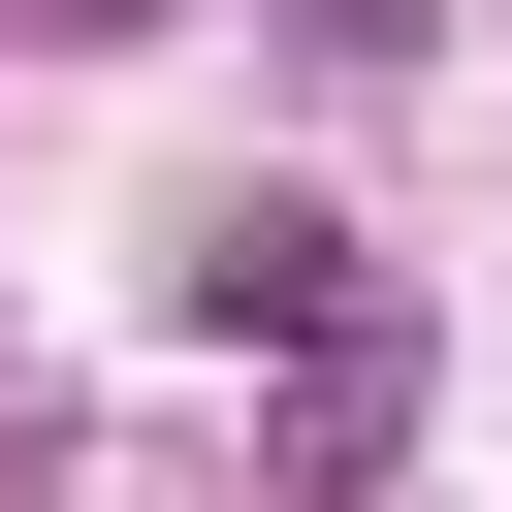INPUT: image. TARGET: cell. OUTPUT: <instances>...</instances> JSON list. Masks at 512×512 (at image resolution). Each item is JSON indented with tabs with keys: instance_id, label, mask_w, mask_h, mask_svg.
Returning a JSON list of instances; mask_svg holds the SVG:
<instances>
[{
	"instance_id": "6da1fadb",
	"label": "cell",
	"mask_w": 512,
	"mask_h": 512,
	"mask_svg": "<svg viewBox=\"0 0 512 512\" xmlns=\"http://www.w3.org/2000/svg\"><path fill=\"white\" fill-rule=\"evenodd\" d=\"M192 320H224V352H352L384 288H352V224H288V192H224V224H192Z\"/></svg>"
},
{
	"instance_id": "7a4b0ae2",
	"label": "cell",
	"mask_w": 512,
	"mask_h": 512,
	"mask_svg": "<svg viewBox=\"0 0 512 512\" xmlns=\"http://www.w3.org/2000/svg\"><path fill=\"white\" fill-rule=\"evenodd\" d=\"M0 32H64V64H128V32H160V0H0Z\"/></svg>"
}]
</instances>
